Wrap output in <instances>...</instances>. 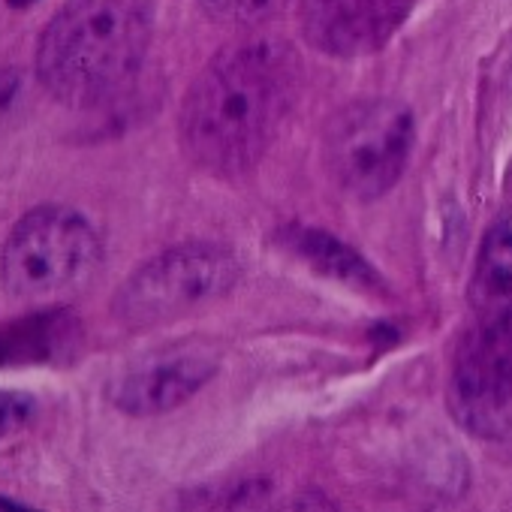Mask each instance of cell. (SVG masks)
<instances>
[{
	"label": "cell",
	"instance_id": "6da1fadb",
	"mask_svg": "<svg viewBox=\"0 0 512 512\" xmlns=\"http://www.w3.org/2000/svg\"><path fill=\"white\" fill-rule=\"evenodd\" d=\"M302 88V61L281 37H247L217 52L181 106V145L214 175L256 166Z\"/></svg>",
	"mask_w": 512,
	"mask_h": 512
},
{
	"label": "cell",
	"instance_id": "7a4b0ae2",
	"mask_svg": "<svg viewBox=\"0 0 512 512\" xmlns=\"http://www.w3.org/2000/svg\"><path fill=\"white\" fill-rule=\"evenodd\" d=\"M148 43V0H70L40 37L37 73L55 100L94 109L136 79Z\"/></svg>",
	"mask_w": 512,
	"mask_h": 512
},
{
	"label": "cell",
	"instance_id": "3957f363",
	"mask_svg": "<svg viewBox=\"0 0 512 512\" xmlns=\"http://www.w3.org/2000/svg\"><path fill=\"white\" fill-rule=\"evenodd\" d=\"M100 256V235L79 211L43 205L13 226L0 253V278L16 299H52L91 281Z\"/></svg>",
	"mask_w": 512,
	"mask_h": 512
},
{
	"label": "cell",
	"instance_id": "277c9868",
	"mask_svg": "<svg viewBox=\"0 0 512 512\" xmlns=\"http://www.w3.org/2000/svg\"><path fill=\"white\" fill-rule=\"evenodd\" d=\"M241 266L220 244H178L136 269L115 296V317L127 329H148L199 311L232 293Z\"/></svg>",
	"mask_w": 512,
	"mask_h": 512
},
{
	"label": "cell",
	"instance_id": "5b68a950",
	"mask_svg": "<svg viewBox=\"0 0 512 512\" xmlns=\"http://www.w3.org/2000/svg\"><path fill=\"white\" fill-rule=\"evenodd\" d=\"M413 115L398 100H359L326 127L323 163L338 190L377 199L395 187L413 151Z\"/></svg>",
	"mask_w": 512,
	"mask_h": 512
},
{
	"label": "cell",
	"instance_id": "8992f818",
	"mask_svg": "<svg viewBox=\"0 0 512 512\" xmlns=\"http://www.w3.org/2000/svg\"><path fill=\"white\" fill-rule=\"evenodd\" d=\"M449 407L479 437L512 431V314L497 323H476L464 338L452 365Z\"/></svg>",
	"mask_w": 512,
	"mask_h": 512
},
{
	"label": "cell",
	"instance_id": "52a82bcc",
	"mask_svg": "<svg viewBox=\"0 0 512 512\" xmlns=\"http://www.w3.org/2000/svg\"><path fill=\"white\" fill-rule=\"evenodd\" d=\"M217 365V350L208 344H172L133 362L112 383L109 398L130 416H157L190 401L217 374Z\"/></svg>",
	"mask_w": 512,
	"mask_h": 512
},
{
	"label": "cell",
	"instance_id": "ba28073f",
	"mask_svg": "<svg viewBox=\"0 0 512 512\" xmlns=\"http://www.w3.org/2000/svg\"><path fill=\"white\" fill-rule=\"evenodd\" d=\"M413 0H302L308 43L332 58L380 52L404 25Z\"/></svg>",
	"mask_w": 512,
	"mask_h": 512
},
{
	"label": "cell",
	"instance_id": "9c48e42d",
	"mask_svg": "<svg viewBox=\"0 0 512 512\" xmlns=\"http://www.w3.org/2000/svg\"><path fill=\"white\" fill-rule=\"evenodd\" d=\"M470 308L476 323H497L512 314V214L500 217L479 247Z\"/></svg>",
	"mask_w": 512,
	"mask_h": 512
},
{
	"label": "cell",
	"instance_id": "30bf717a",
	"mask_svg": "<svg viewBox=\"0 0 512 512\" xmlns=\"http://www.w3.org/2000/svg\"><path fill=\"white\" fill-rule=\"evenodd\" d=\"M79 323L70 311H43L0 329V365H34L73 347Z\"/></svg>",
	"mask_w": 512,
	"mask_h": 512
},
{
	"label": "cell",
	"instance_id": "8fae6325",
	"mask_svg": "<svg viewBox=\"0 0 512 512\" xmlns=\"http://www.w3.org/2000/svg\"><path fill=\"white\" fill-rule=\"evenodd\" d=\"M287 247L302 256L305 263H311L314 269L338 278V281H347V284H362V287H371L374 284V272L371 266L362 260V256L347 247L344 241H338L335 235L329 232H320V229H290L284 235Z\"/></svg>",
	"mask_w": 512,
	"mask_h": 512
},
{
	"label": "cell",
	"instance_id": "7c38bea8",
	"mask_svg": "<svg viewBox=\"0 0 512 512\" xmlns=\"http://www.w3.org/2000/svg\"><path fill=\"white\" fill-rule=\"evenodd\" d=\"M202 10L220 22L232 25H256L278 16L290 0H199Z\"/></svg>",
	"mask_w": 512,
	"mask_h": 512
},
{
	"label": "cell",
	"instance_id": "4fadbf2b",
	"mask_svg": "<svg viewBox=\"0 0 512 512\" xmlns=\"http://www.w3.org/2000/svg\"><path fill=\"white\" fill-rule=\"evenodd\" d=\"M37 401L25 392H7L0 389V440L22 431L34 419Z\"/></svg>",
	"mask_w": 512,
	"mask_h": 512
},
{
	"label": "cell",
	"instance_id": "5bb4252c",
	"mask_svg": "<svg viewBox=\"0 0 512 512\" xmlns=\"http://www.w3.org/2000/svg\"><path fill=\"white\" fill-rule=\"evenodd\" d=\"M22 103V73L0 70V127H4Z\"/></svg>",
	"mask_w": 512,
	"mask_h": 512
},
{
	"label": "cell",
	"instance_id": "9a60e30c",
	"mask_svg": "<svg viewBox=\"0 0 512 512\" xmlns=\"http://www.w3.org/2000/svg\"><path fill=\"white\" fill-rule=\"evenodd\" d=\"M34 0H10V7H31Z\"/></svg>",
	"mask_w": 512,
	"mask_h": 512
}]
</instances>
